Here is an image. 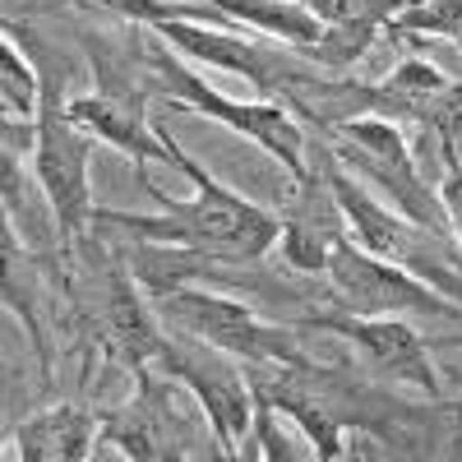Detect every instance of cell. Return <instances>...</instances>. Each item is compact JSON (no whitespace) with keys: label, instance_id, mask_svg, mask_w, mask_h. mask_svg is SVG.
<instances>
[{"label":"cell","instance_id":"1","mask_svg":"<svg viewBox=\"0 0 462 462\" xmlns=\"http://www.w3.org/2000/svg\"><path fill=\"white\" fill-rule=\"evenodd\" d=\"M171 167L195 180V199H171L162 195V185H152V176H143L139 185L152 199L162 204V213H116V208H97V222L125 231L130 241L143 245H167L180 250L185 259H226V263H254L282 236V217L259 208L254 199H245L241 189L222 185L217 176H208L189 152L171 139Z\"/></svg>","mask_w":462,"mask_h":462},{"label":"cell","instance_id":"2","mask_svg":"<svg viewBox=\"0 0 462 462\" xmlns=\"http://www.w3.org/2000/svg\"><path fill=\"white\" fill-rule=\"evenodd\" d=\"M143 32H148V28H143ZM143 69H148V74H143L148 93L167 97L171 106L199 111V116H208V121L226 125L231 134H245V139L259 143L263 152H273V158L287 167L291 180H300L305 171H310V158H305V148H310V143H305V130H300V121L291 116L287 102H278V97L236 102V97L217 93V88L204 84L185 60L171 56V47L162 42L158 32L143 37Z\"/></svg>","mask_w":462,"mask_h":462},{"label":"cell","instance_id":"3","mask_svg":"<svg viewBox=\"0 0 462 462\" xmlns=\"http://www.w3.org/2000/svg\"><path fill=\"white\" fill-rule=\"evenodd\" d=\"M148 296H152V310H158L167 333L199 337V342L217 346V352L236 356L245 365H305L310 361L300 352L291 328L263 319L259 310H250L236 296H222L208 287H185V282L148 287Z\"/></svg>","mask_w":462,"mask_h":462},{"label":"cell","instance_id":"4","mask_svg":"<svg viewBox=\"0 0 462 462\" xmlns=\"http://www.w3.org/2000/svg\"><path fill=\"white\" fill-rule=\"evenodd\" d=\"M319 130H324L328 152L352 176L379 185L383 199H389L398 213H407L416 226H426V231H435V236L453 241L448 213H444L435 189H426V176H420L398 121H389V116H346V121H333V125H319Z\"/></svg>","mask_w":462,"mask_h":462},{"label":"cell","instance_id":"5","mask_svg":"<svg viewBox=\"0 0 462 462\" xmlns=\"http://www.w3.org/2000/svg\"><path fill=\"white\" fill-rule=\"evenodd\" d=\"M93 134L79 130L65 116V97H60V79L42 88V111L32 121V176L42 185V195L56 213L60 226V250L88 241V231L97 226V208H93V185H88V167H93Z\"/></svg>","mask_w":462,"mask_h":462},{"label":"cell","instance_id":"6","mask_svg":"<svg viewBox=\"0 0 462 462\" xmlns=\"http://www.w3.org/2000/svg\"><path fill=\"white\" fill-rule=\"evenodd\" d=\"M241 365L245 361L217 352V346L199 337H185V333H167L158 361H152V370L167 374L195 398L222 457H241V444L250 439V426H254V389Z\"/></svg>","mask_w":462,"mask_h":462},{"label":"cell","instance_id":"7","mask_svg":"<svg viewBox=\"0 0 462 462\" xmlns=\"http://www.w3.org/2000/svg\"><path fill=\"white\" fill-rule=\"evenodd\" d=\"M158 32L162 42L189 60H204L213 69H226V74H241L250 79L263 97H287L291 88L319 79V65H310L296 47H282V42H259L250 37V28H217V23H195V19H171L162 28H148Z\"/></svg>","mask_w":462,"mask_h":462},{"label":"cell","instance_id":"8","mask_svg":"<svg viewBox=\"0 0 462 462\" xmlns=\"http://www.w3.org/2000/svg\"><path fill=\"white\" fill-rule=\"evenodd\" d=\"M324 273L333 282V300L352 315H430V319L462 324V305L453 296H444L426 278H416L411 268L356 245L352 236L333 245Z\"/></svg>","mask_w":462,"mask_h":462},{"label":"cell","instance_id":"9","mask_svg":"<svg viewBox=\"0 0 462 462\" xmlns=\"http://www.w3.org/2000/svg\"><path fill=\"white\" fill-rule=\"evenodd\" d=\"M148 84L143 74L125 69V65H97V88L65 97V116L79 130H88L97 143L121 148L125 158L134 162L139 180L148 176V162H171V134L148 125Z\"/></svg>","mask_w":462,"mask_h":462},{"label":"cell","instance_id":"10","mask_svg":"<svg viewBox=\"0 0 462 462\" xmlns=\"http://www.w3.org/2000/svg\"><path fill=\"white\" fill-rule=\"evenodd\" d=\"M102 444H111L121 457L134 462H180L195 457L199 444L195 420H189L176 398H171V379L158 374L152 365L134 370V398L121 407L102 411Z\"/></svg>","mask_w":462,"mask_h":462},{"label":"cell","instance_id":"11","mask_svg":"<svg viewBox=\"0 0 462 462\" xmlns=\"http://www.w3.org/2000/svg\"><path fill=\"white\" fill-rule=\"evenodd\" d=\"M310 324L333 333V337H342V342H352L370 370L439 398V374L430 365V352H426L420 333L402 315H352V310L337 305V310H315Z\"/></svg>","mask_w":462,"mask_h":462},{"label":"cell","instance_id":"12","mask_svg":"<svg viewBox=\"0 0 462 462\" xmlns=\"http://www.w3.org/2000/svg\"><path fill=\"white\" fill-rule=\"evenodd\" d=\"M282 217V236H278V250L291 268L300 273H324L328 268V254L337 241H346V217L333 199V185L315 158V167L296 180V199Z\"/></svg>","mask_w":462,"mask_h":462},{"label":"cell","instance_id":"13","mask_svg":"<svg viewBox=\"0 0 462 462\" xmlns=\"http://www.w3.org/2000/svg\"><path fill=\"white\" fill-rule=\"evenodd\" d=\"M102 444V411L88 407H42L10 430V457L23 462H84Z\"/></svg>","mask_w":462,"mask_h":462},{"label":"cell","instance_id":"14","mask_svg":"<svg viewBox=\"0 0 462 462\" xmlns=\"http://www.w3.org/2000/svg\"><path fill=\"white\" fill-rule=\"evenodd\" d=\"M208 5L222 10L231 23L250 28V32H263L282 47H296L300 56L324 37V23L305 10L300 0H208Z\"/></svg>","mask_w":462,"mask_h":462},{"label":"cell","instance_id":"15","mask_svg":"<svg viewBox=\"0 0 462 462\" xmlns=\"http://www.w3.org/2000/svg\"><path fill=\"white\" fill-rule=\"evenodd\" d=\"M79 10H102L116 14L134 28H162L171 19H195V23H217V28H241L231 23L222 10H213L208 0H74Z\"/></svg>","mask_w":462,"mask_h":462},{"label":"cell","instance_id":"16","mask_svg":"<svg viewBox=\"0 0 462 462\" xmlns=\"http://www.w3.org/2000/svg\"><path fill=\"white\" fill-rule=\"evenodd\" d=\"M0 97H5V116H19V121H37V111H42L37 69L14 42L0 47Z\"/></svg>","mask_w":462,"mask_h":462},{"label":"cell","instance_id":"17","mask_svg":"<svg viewBox=\"0 0 462 462\" xmlns=\"http://www.w3.org/2000/svg\"><path fill=\"white\" fill-rule=\"evenodd\" d=\"M398 32H426V37H453L462 32V0H420V5H407L393 14V23L383 28V37Z\"/></svg>","mask_w":462,"mask_h":462},{"label":"cell","instance_id":"18","mask_svg":"<svg viewBox=\"0 0 462 462\" xmlns=\"http://www.w3.org/2000/svg\"><path fill=\"white\" fill-rule=\"evenodd\" d=\"M444 162H448V176L439 185V204L448 213V226H453V241H457V254H462V162H457V148L444 139Z\"/></svg>","mask_w":462,"mask_h":462},{"label":"cell","instance_id":"19","mask_svg":"<svg viewBox=\"0 0 462 462\" xmlns=\"http://www.w3.org/2000/svg\"><path fill=\"white\" fill-rule=\"evenodd\" d=\"M457 47H462V32H457Z\"/></svg>","mask_w":462,"mask_h":462}]
</instances>
